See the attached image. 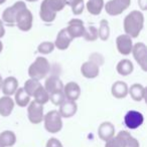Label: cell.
I'll list each match as a JSON object with an SVG mask.
<instances>
[{
  "instance_id": "6da1fadb",
  "label": "cell",
  "mask_w": 147,
  "mask_h": 147,
  "mask_svg": "<svg viewBox=\"0 0 147 147\" xmlns=\"http://www.w3.org/2000/svg\"><path fill=\"white\" fill-rule=\"evenodd\" d=\"M125 34L129 35L131 38H136L139 36L141 30L144 27V15L141 11L133 10L125 16L124 22Z\"/></svg>"
},
{
  "instance_id": "7a4b0ae2",
  "label": "cell",
  "mask_w": 147,
  "mask_h": 147,
  "mask_svg": "<svg viewBox=\"0 0 147 147\" xmlns=\"http://www.w3.org/2000/svg\"><path fill=\"white\" fill-rule=\"evenodd\" d=\"M65 6V0H43L40 4L39 16L45 22L51 23L57 17V13Z\"/></svg>"
},
{
  "instance_id": "3957f363",
  "label": "cell",
  "mask_w": 147,
  "mask_h": 147,
  "mask_svg": "<svg viewBox=\"0 0 147 147\" xmlns=\"http://www.w3.org/2000/svg\"><path fill=\"white\" fill-rule=\"evenodd\" d=\"M51 71V65L45 57H38L30 65L28 69V76L35 81H40L49 75Z\"/></svg>"
},
{
  "instance_id": "277c9868",
  "label": "cell",
  "mask_w": 147,
  "mask_h": 147,
  "mask_svg": "<svg viewBox=\"0 0 147 147\" xmlns=\"http://www.w3.org/2000/svg\"><path fill=\"white\" fill-rule=\"evenodd\" d=\"M43 122H45V130L51 134L59 133L63 128L61 116L59 115V111L57 110H51L47 112L43 116Z\"/></svg>"
},
{
  "instance_id": "5b68a950",
  "label": "cell",
  "mask_w": 147,
  "mask_h": 147,
  "mask_svg": "<svg viewBox=\"0 0 147 147\" xmlns=\"http://www.w3.org/2000/svg\"><path fill=\"white\" fill-rule=\"evenodd\" d=\"M33 23V15L31 11L27 7L22 8L18 12L15 19V25L20 29L21 31H29L32 27Z\"/></svg>"
},
{
  "instance_id": "8992f818",
  "label": "cell",
  "mask_w": 147,
  "mask_h": 147,
  "mask_svg": "<svg viewBox=\"0 0 147 147\" xmlns=\"http://www.w3.org/2000/svg\"><path fill=\"white\" fill-rule=\"evenodd\" d=\"M26 7L24 1H17L12 6L7 7L2 13V21L3 23H6L8 26H14L15 25V19L18 14V12L22 8Z\"/></svg>"
},
{
  "instance_id": "52a82bcc",
  "label": "cell",
  "mask_w": 147,
  "mask_h": 147,
  "mask_svg": "<svg viewBox=\"0 0 147 147\" xmlns=\"http://www.w3.org/2000/svg\"><path fill=\"white\" fill-rule=\"evenodd\" d=\"M131 4V0H110L104 5L107 14L111 16H117L120 15L129 8Z\"/></svg>"
},
{
  "instance_id": "ba28073f",
  "label": "cell",
  "mask_w": 147,
  "mask_h": 147,
  "mask_svg": "<svg viewBox=\"0 0 147 147\" xmlns=\"http://www.w3.org/2000/svg\"><path fill=\"white\" fill-rule=\"evenodd\" d=\"M43 105L36 103L35 101H30L27 107V117L31 124H40L43 121Z\"/></svg>"
},
{
  "instance_id": "9c48e42d",
  "label": "cell",
  "mask_w": 147,
  "mask_h": 147,
  "mask_svg": "<svg viewBox=\"0 0 147 147\" xmlns=\"http://www.w3.org/2000/svg\"><path fill=\"white\" fill-rule=\"evenodd\" d=\"M136 63L140 65L142 71H147V47L143 42H137L133 45L132 51Z\"/></svg>"
},
{
  "instance_id": "30bf717a",
  "label": "cell",
  "mask_w": 147,
  "mask_h": 147,
  "mask_svg": "<svg viewBox=\"0 0 147 147\" xmlns=\"http://www.w3.org/2000/svg\"><path fill=\"white\" fill-rule=\"evenodd\" d=\"M132 138L133 136L128 131H120L116 136L106 141L105 147H127Z\"/></svg>"
},
{
  "instance_id": "8fae6325",
  "label": "cell",
  "mask_w": 147,
  "mask_h": 147,
  "mask_svg": "<svg viewBox=\"0 0 147 147\" xmlns=\"http://www.w3.org/2000/svg\"><path fill=\"white\" fill-rule=\"evenodd\" d=\"M144 122V116L142 113L135 110H130L126 113L124 117V123L126 127L131 130L137 129L141 126Z\"/></svg>"
},
{
  "instance_id": "7c38bea8",
  "label": "cell",
  "mask_w": 147,
  "mask_h": 147,
  "mask_svg": "<svg viewBox=\"0 0 147 147\" xmlns=\"http://www.w3.org/2000/svg\"><path fill=\"white\" fill-rule=\"evenodd\" d=\"M71 36L73 38H79L84 35L85 32V25L82 19L80 18H73L69 21L67 26L65 27Z\"/></svg>"
},
{
  "instance_id": "4fadbf2b",
  "label": "cell",
  "mask_w": 147,
  "mask_h": 147,
  "mask_svg": "<svg viewBox=\"0 0 147 147\" xmlns=\"http://www.w3.org/2000/svg\"><path fill=\"white\" fill-rule=\"evenodd\" d=\"M81 74L86 79H95L100 74V65L89 59L81 65Z\"/></svg>"
},
{
  "instance_id": "5bb4252c",
  "label": "cell",
  "mask_w": 147,
  "mask_h": 147,
  "mask_svg": "<svg viewBox=\"0 0 147 147\" xmlns=\"http://www.w3.org/2000/svg\"><path fill=\"white\" fill-rule=\"evenodd\" d=\"M116 45L119 53L122 55H129L132 51V38L127 34H121L116 38Z\"/></svg>"
},
{
  "instance_id": "9a60e30c",
  "label": "cell",
  "mask_w": 147,
  "mask_h": 147,
  "mask_svg": "<svg viewBox=\"0 0 147 147\" xmlns=\"http://www.w3.org/2000/svg\"><path fill=\"white\" fill-rule=\"evenodd\" d=\"M73 39L74 38L71 36L69 31H67V28L65 27V28L61 29V30L59 31L53 45H55V47H57L59 51H65V49H69V45L71 43Z\"/></svg>"
},
{
  "instance_id": "2e32d148",
  "label": "cell",
  "mask_w": 147,
  "mask_h": 147,
  "mask_svg": "<svg viewBox=\"0 0 147 147\" xmlns=\"http://www.w3.org/2000/svg\"><path fill=\"white\" fill-rule=\"evenodd\" d=\"M63 95L65 100L76 102L81 96V88L76 82H69L63 86Z\"/></svg>"
},
{
  "instance_id": "e0dca14e",
  "label": "cell",
  "mask_w": 147,
  "mask_h": 147,
  "mask_svg": "<svg viewBox=\"0 0 147 147\" xmlns=\"http://www.w3.org/2000/svg\"><path fill=\"white\" fill-rule=\"evenodd\" d=\"M43 88L47 90V92L51 94L55 93L63 92V84L61 81V79L57 76H51L45 80V87Z\"/></svg>"
},
{
  "instance_id": "ac0fdd59",
  "label": "cell",
  "mask_w": 147,
  "mask_h": 147,
  "mask_svg": "<svg viewBox=\"0 0 147 147\" xmlns=\"http://www.w3.org/2000/svg\"><path fill=\"white\" fill-rule=\"evenodd\" d=\"M18 88V81L15 77H7L6 79L2 81L1 91L4 94V96L11 97L15 94Z\"/></svg>"
},
{
  "instance_id": "d6986e66",
  "label": "cell",
  "mask_w": 147,
  "mask_h": 147,
  "mask_svg": "<svg viewBox=\"0 0 147 147\" xmlns=\"http://www.w3.org/2000/svg\"><path fill=\"white\" fill-rule=\"evenodd\" d=\"M77 111H78V105L76 104V102H73V101L65 100V102L59 105V113L61 118H71L76 114Z\"/></svg>"
},
{
  "instance_id": "ffe728a7",
  "label": "cell",
  "mask_w": 147,
  "mask_h": 147,
  "mask_svg": "<svg viewBox=\"0 0 147 147\" xmlns=\"http://www.w3.org/2000/svg\"><path fill=\"white\" fill-rule=\"evenodd\" d=\"M98 135L101 140L106 142L115 136V126L111 122H103L98 128Z\"/></svg>"
},
{
  "instance_id": "44dd1931",
  "label": "cell",
  "mask_w": 147,
  "mask_h": 147,
  "mask_svg": "<svg viewBox=\"0 0 147 147\" xmlns=\"http://www.w3.org/2000/svg\"><path fill=\"white\" fill-rule=\"evenodd\" d=\"M128 85L123 81H117L111 87V94L116 99H124L128 95Z\"/></svg>"
},
{
  "instance_id": "7402d4cb",
  "label": "cell",
  "mask_w": 147,
  "mask_h": 147,
  "mask_svg": "<svg viewBox=\"0 0 147 147\" xmlns=\"http://www.w3.org/2000/svg\"><path fill=\"white\" fill-rule=\"evenodd\" d=\"M14 101L11 97L4 96L0 98V116L8 117L14 109Z\"/></svg>"
},
{
  "instance_id": "603a6c76",
  "label": "cell",
  "mask_w": 147,
  "mask_h": 147,
  "mask_svg": "<svg viewBox=\"0 0 147 147\" xmlns=\"http://www.w3.org/2000/svg\"><path fill=\"white\" fill-rule=\"evenodd\" d=\"M128 94L135 102H141L144 100L146 96V89L141 84H133L128 89Z\"/></svg>"
},
{
  "instance_id": "cb8c5ba5",
  "label": "cell",
  "mask_w": 147,
  "mask_h": 147,
  "mask_svg": "<svg viewBox=\"0 0 147 147\" xmlns=\"http://www.w3.org/2000/svg\"><path fill=\"white\" fill-rule=\"evenodd\" d=\"M116 69H117V73H118L120 76L126 77L133 73V71H134V65H133L130 59H123L117 63Z\"/></svg>"
},
{
  "instance_id": "d4e9b609",
  "label": "cell",
  "mask_w": 147,
  "mask_h": 147,
  "mask_svg": "<svg viewBox=\"0 0 147 147\" xmlns=\"http://www.w3.org/2000/svg\"><path fill=\"white\" fill-rule=\"evenodd\" d=\"M30 98L31 97L27 94L24 91L23 88H18L17 91L14 94V103L16 105H18L21 108H24V107L28 106V104L30 103Z\"/></svg>"
},
{
  "instance_id": "484cf974",
  "label": "cell",
  "mask_w": 147,
  "mask_h": 147,
  "mask_svg": "<svg viewBox=\"0 0 147 147\" xmlns=\"http://www.w3.org/2000/svg\"><path fill=\"white\" fill-rule=\"evenodd\" d=\"M16 143V135L13 131L5 130L0 133V144L2 147H12Z\"/></svg>"
},
{
  "instance_id": "4316f807",
  "label": "cell",
  "mask_w": 147,
  "mask_h": 147,
  "mask_svg": "<svg viewBox=\"0 0 147 147\" xmlns=\"http://www.w3.org/2000/svg\"><path fill=\"white\" fill-rule=\"evenodd\" d=\"M104 0H88L86 8L92 15H99L104 8Z\"/></svg>"
},
{
  "instance_id": "83f0119b",
  "label": "cell",
  "mask_w": 147,
  "mask_h": 147,
  "mask_svg": "<svg viewBox=\"0 0 147 147\" xmlns=\"http://www.w3.org/2000/svg\"><path fill=\"white\" fill-rule=\"evenodd\" d=\"M65 5H69L71 8V12L75 15H80L85 9L84 0H65Z\"/></svg>"
},
{
  "instance_id": "f1b7e54d",
  "label": "cell",
  "mask_w": 147,
  "mask_h": 147,
  "mask_svg": "<svg viewBox=\"0 0 147 147\" xmlns=\"http://www.w3.org/2000/svg\"><path fill=\"white\" fill-rule=\"evenodd\" d=\"M98 37L103 41H106L110 37V26L106 19H102L100 21V26L98 29Z\"/></svg>"
},
{
  "instance_id": "f546056e",
  "label": "cell",
  "mask_w": 147,
  "mask_h": 147,
  "mask_svg": "<svg viewBox=\"0 0 147 147\" xmlns=\"http://www.w3.org/2000/svg\"><path fill=\"white\" fill-rule=\"evenodd\" d=\"M32 97L34 98L33 101H35V102L38 103V104H40V105L47 104V103L49 101V94L47 92V90H45L42 86H40L38 89H37L36 92L33 94Z\"/></svg>"
},
{
  "instance_id": "4dcf8cb0",
  "label": "cell",
  "mask_w": 147,
  "mask_h": 147,
  "mask_svg": "<svg viewBox=\"0 0 147 147\" xmlns=\"http://www.w3.org/2000/svg\"><path fill=\"white\" fill-rule=\"evenodd\" d=\"M40 86H42V85L40 84L39 81H35V80H32V79H29V80H27L26 82L24 83V86H23L22 88L24 89V91L29 95V96L32 97L33 94L36 92V90Z\"/></svg>"
},
{
  "instance_id": "1f68e13d",
  "label": "cell",
  "mask_w": 147,
  "mask_h": 147,
  "mask_svg": "<svg viewBox=\"0 0 147 147\" xmlns=\"http://www.w3.org/2000/svg\"><path fill=\"white\" fill-rule=\"evenodd\" d=\"M86 40L88 41H95L99 38L98 37V29L94 25H90L88 27H85V32L83 35Z\"/></svg>"
},
{
  "instance_id": "d6a6232c",
  "label": "cell",
  "mask_w": 147,
  "mask_h": 147,
  "mask_svg": "<svg viewBox=\"0 0 147 147\" xmlns=\"http://www.w3.org/2000/svg\"><path fill=\"white\" fill-rule=\"evenodd\" d=\"M55 45L51 41H42L41 43H39V45L37 47V51L40 55H49L55 49Z\"/></svg>"
},
{
  "instance_id": "836d02e7",
  "label": "cell",
  "mask_w": 147,
  "mask_h": 147,
  "mask_svg": "<svg viewBox=\"0 0 147 147\" xmlns=\"http://www.w3.org/2000/svg\"><path fill=\"white\" fill-rule=\"evenodd\" d=\"M49 100L55 106H59L63 102L65 101V97L63 95V92H59V93H55V94H51L49 95Z\"/></svg>"
},
{
  "instance_id": "e575fe53",
  "label": "cell",
  "mask_w": 147,
  "mask_h": 147,
  "mask_svg": "<svg viewBox=\"0 0 147 147\" xmlns=\"http://www.w3.org/2000/svg\"><path fill=\"white\" fill-rule=\"evenodd\" d=\"M89 59L95 61V63H98L99 65H102L103 63H104V57H103V55L99 53H92V55H90V57H89Z\"/></svg>"
},
{
  "instance_id": "d590c367",
  "label": "cell",
  "mask_w": 147,
  "mask_h": 147,
  "mask_svg": "<svg viewBox=\"0 0 147 147\" xmlns=\"http://www.w3.org/2000/svg\"><path fill=\"white\" fill-rule=\"evenodd\" d=\"M47 147H63V146L59 139L51 138V139H49V141H47Z\"/></svg>"
},
{
  "instance_id": "8d00e7d4",
  "label": "cell",
  "mask_w": 147,
  "mask_h": 147,
  "mask_svg": "<svg viewBox=\"0 0 147 147\" xmlns=\"http://www.w3.org/2000/svg\"><path fill=\"white\" fill-rule=\"evenodd\" d=\"M5 35V28H4V23L0 19V38H2Z\"/></svg>"
},
{
  "instance_id": "74e56055",
  "label": "cell",
  "mask_w": 147,
  "mask_h": 147,
  "mask_svg": "<svg viewBox=\"0 0 147 147\" xmlns=\"http://www.w3.org/2000/svg\"><path fill=\"white\" fill-rule=\"evenodd\" d=\"M138 4L142 10H146L147 9V0H139Z\"/></svg>"
},
{
  "instance_id": "f35d334b",
  "label": "cell",
  "mask_w": 147,
  "mask_h": 147,
  "mask_svg": "<svg viewBox=\"0 0 147 147\" xmlns=\"http://www.w3.org/2000/svg\"><path fill=\"white\" fill-rule=\"evenodd\" d=\"M2 49H3V43H2V41L0 40V53H2Z\"/></svg>"
},
{
  "instance_id": "ab89813d",
  "label": "cell",
  "mask_w": 147,
  "mask_h": 147,
  "mask_svg": "<svg viewBox=\"0 0 147 147\" xmlns=\"http://www.w3.org/2000/svg\"><path fill=\"white\" fill-rule=\"evenodd\" d=\"M2 77H1V75H0V91H1V85H2Z\"/></svg>"
},
{
  "instance_id": "60d3db41",
  "label": "cell",
  "mask_w": 147,
  "mask_h": 147,
  "mask_svg": "<svg viewBox=\"0 0 147 147\" xmlns=\"http://www.w3.org/2000/svg\"><path fill=\"white\" fill-rule=\"evenodd\" d=\"M5 2H6V0H0V5H1V4H4Z\"/></svg>"
},
{
  "instance_id": "b9f144b4",
  "label": "cell",
  "mask_w": 147,
  "mask_h": 147,
  "mask_svg": "<svg viewBox=\"0 0 147 147\" xmlns=\"http://www.w3.org/2000/svg\"><path fill=\"white\" fill-rule=\"evenodd\" d=\"M27 2H35V1H38V0H26Z\"/></svg>"
},
{
  "instance_id": "7bdbcfd3",
  "label": "cell",
  "mask_w": 147,
  "mask_h": 147,
  "mask_svg": "<svg viewBox=\"0 0 147 147\" xmlns=\"http://www.w3.org/2000/svg\"><path fill=\"white\" fill-rule=\"evenodd\" d=\"M0 147H2V145H1V144H0Z\"/></svg>"
}]
</instances>
